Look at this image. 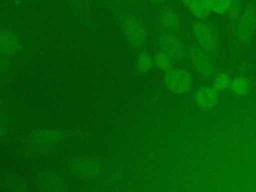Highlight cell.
<instances>
[{"label":"cell","instance_id":"cell-19","mask_svg":"<svg viewBox=\"0 0 256 192\" xmlns=\"http://www.w3.org/2000/svg\"><path fill=\"white\" fill-rule=\"evenodd\" d=\"M228 85H229V78L225 74H222V75L218 76L217 80L215 81V87L218 90H224V89L227 88Z\"/></svg>","mask_w":256,"mask_h":192},{"label":"cell","instance_id":"cell-12","mask_svg":"<svg viewBox=\"0 0 256 192\" xmlns=\"http://www.w3.org/2000/svg\"><path fill=\"white\" fill-rule=\"evenodd\" d=\"M195 99L200 107L211 108L217 104L218 96L214 89L203 87L196 92Z\"/></svg>","mask_w":256,"mask_h":192},{"label":"cell","instance_id":"cell-17","mask_svg":"<svg viewBox=\"0 0 256 192\" xmlns=\"http://www.w3.org/2000/svg\"><path fill=\"white\" fill-rule=\"evenodd\" d=\"M211 10L217 13L228 12L230 7V0H209Z\"/></svg>","mask_w":256,"mask_h":192},{"label":"cell","instance_id":"cell-11","mask_svg":"<svg viewBox=\"0 0 256 192\" xmlns=\"http://www.w3.org/2000/svg\"><path fill=\"white\" fill-rule=\"evenodd\" d=\"M63 137L60 131L52 129H41L32 135V140L40 145H53L59 142Z\"/></svg>","mask_w":256,"mask_h":192},{"label":"cell","instance_id":"cell-2","mask_svg":"<svg viewBox=\"0 0 256 192\" xmlns=\"http://www.w3.org/2000/svg\"><path fill=\"white\" fill-rule=\"evenodd\" d=\"M166 87L174 93H185L192 85L191 75L185 70H169L164 77Z\"/></svg>","mask_w":256,"mask_h":192},{"label":"cell","instance_id":"cell-14","mask_svg":"<svg viewBox=\"0 0 256 192\" xmlns=\"http://www.w3.org/2000/svg\"><path fill=\"white\" fill-rule=\"evenodd\" d=\"M160 21H161L162 25L169 30H174V29L178 28L180 25V19H179L178 15L174 11L169 10V9L164 10L161 13Z\"/></svg>","mask_w":256,"mask_h":192},{"label":"cell","instance_id":"cell-13","mask_svg":"<svg viewBox=\"0 0 256 192\" xmlns=\"http://www.w3.org/2000/svg\"><path fill=\"white\" fill-rule=\"evenodd\" d=\"M188 8L199 18H205L211 11L209 0H193Z\"/></svg>","mask_w":256,"mask_h":192},{"label":"cell","instance_id":"cell-23","mask_svg":"<svg viewBox=\"0 0 256 192\" xmlns=\"http://www.w3.org/2000/svg\"><path fill=\"white\" fill-rule=\"evenodd\" d=\"M151 1H153V2H161L163 0H151Z\"/></svg>","mask_w":256,"mask_h":192},{"label":"cell","instance_id":"cell-24","mask_svg":"<svg viewBox=\"0 0 256 192\" xmlns=\"http://www.w3.org/2000/svg\"><path fill=\"white\" fill-rule=\"evenodd\" d=\"M0 31H1V30H0Z\"/></svg>","mask_w":256,"mask_h":192},{"label":"cell","instance_id":"cell-22","mask_svg":"<svg viewBox=\"0 0 256 192\" xmlns=\"http://www.w3.org/2000/svg\"><path fill=\"white\" fill-rule=\"evenodd\" d=\"M181 1H182V3H183L185 6L189 7V6H190V4L192 3V1H193V0H181Z\"/></svg>","mask_w":256,"mask_h":192},{"label":"cell","instance_id":"cell-4","mask_svg":"<svg viewBox=\"0 0 256 192\" xmlns=\"http://www.w3.org/2000/svg\"><path fill=\"white\" fill-rule=\"evenodd\" d=\"M123 29L128 41L133 46L139 47L145 42V29L137 18L126 16L123 19Z\"/></svg>","mask_w":256,"mask_h":192},{"label":"cell","instance_id":"cell-9","mask_svg":"<svg viewBox=\"0 0 256 192\" xmlns=\"http://www.w3.org/2000/svg\"><path fill=\"white\" fill-rule=\"evenodd\" d=\"M20 49L18 37L10 31H0V52L5 55H12Z\"/></svg>","mask_w":256,"mask_h":192},{"label":"cell","instance_id":"cell-1","mask_svg":"<svg viewBox=\"0 0 256 192\" xmlns=\"http://www.w3.org/2000/svg\"><path fill=\"white\" fill-rule=\"evenodd\" d=\"M256 28V8L253 5L247 6L239 18L237 25V36L242 43H248Z\"/></svg>","mask_w":256,"mask_h":192},{"label":"cell","instance_id":"cell-16","mask_svg":"<svg viewBox=\"0 0 256 192\" xmlns=\"http://www.w3.org/2000/svg\"><path fill=\"white\" fill-rule=\"evenodd\" d=\"M137 69L140 72H147L153 66V59L148 53H141L137 59Z\"/></svg>","mask_w":256,"mask_h":192},{"label":"cell","instance_id":"cell-7","mask_svg":"<svg viewBox=\"0 0 256 192\" xmlns=\"http://www.w3.org/2000/svg\"><path fill=\"white\" fill-rule=\"evenodd\" d=\"M36 186L45 192H61L64 190V182L53 173H42L36 178Z\"/></svg>","mask_w":256,"mask_h":192},{"label":"cell","instance_id":"cell-3","mask_svg":"<svg viewBox=\"0 0 256 192\" xmlns=\"http://www.w3.org/2000/svg\"><path fill=\"white\" fill-rule=\"evenodd\" d=\"M73 173L81 179H94L102 170L101 163L91 157H82L76 159L71 166Z\"/></svg>","mask_w":256,"mask_h":192},{"label":"cell","instance_id":"cell-5","mask_svg":"<svg viewBox=\"0 0 256 192\" xmlns=\"http://www.w3.org/2000/svg\"><path fill=\"white\" fill-rule=\"evenodd\" d=\"M189 57L196 70L204 77H211L214 74V65L207 54L198 47H192Z\"/></svg>","mask_w":256,"mask_h":192},{"label":"cell","instance_id":"cell-18","mask_svg":"<svg viewBox=\"0 0 256 192\" xmlns=\"http://www.w3.org/2000/svg\"><path fill=\"white\" fill-rule=\"evenodd\" d=\"M240 5H241L240 0H230V7L227 13L231 20H235L238 17L240 12Z\"/></svg>","mask_w":256,"mask_h":192},{"label":"cell","instance_id":"cell-6","mask_svg":"<svg viewBox=\"0 0 256 192\" xmlns=\"http://www.w3.org/2000/svg\"><path fill=\"white\" fill-rule=\"evenodd\" d=\"M159 44L162 51L167 54L171 59L178 60L182 58L183 46L177 37L171 34H165L160 37Z\"/></svg>","mask_w":256,"mask_h":192},{"label":"cell","instance_id":"cell-8","mask_svg":"<svg viewBox=\"0 0 256 192\" xmlns=\"http://www.w3.org/2000/svg\"><path fill=\"white\" fill-rule=\"evenodd\" d=\"M193 32L198 42L208 51H213L216 47V40L212 30L202 22H196L193 26Z\"/></svg>","mask_w":256,"mask_h":192},{"label":"cell","instance_id":"cell-21","mask_svg":"<svg viewBox=\"0 0 256 192\" xmlns=\"http://www.w3.org/2000/svg\"><path fill=\"white\" fill-rule=\"evenodd\" d=\"M7 66H8V61L5 58L0 57V72L5 70Z\"/></svg>","mask_w":256,"mask_h":192},{"label":"cell","instance_id":"cell-20","mask_svg":"<svg viewBox=\"0 0 256 192\" xmlns=\"http://www.w3.org/2000/svg\"><path fill=\"white\" fill-rule=\"evenodd\" d=\"M234 89H235V91H237V92H239V93L243 92V91L246 89V84H245V82H244L242 79H237V80L235 81V83H234Z\"/></svg>","mask_w":256,"mask_h":192},{"label":"cell","instance_id":"cell-10","mask_svg":"<svg viewBox=\"0 0 256 192\" xmlns=\"http://www.w3.org/2000/svg\"><path fill=\"white\" fill-rule=\"evenodd\" d=\"M1 186L8 191L24 192L29 189L27 183L18 175L12 173H5L0 178Z\"/></svg>","mask_w":256,"mask_h":192},{"label":"cell","instance_id":"cell-15","mask_svg":"<svg viewBox=\"0 0 256 192\" xmlns=\"http://www.w3.org/2000/svg\"><path fill=\"white\" fill-rule=\"evenodd\" d=\"M154 60L159 69H161L165 72H167L171 69V58L167 54H165L163 51L157 52L155 54Z\"/></svg>","mask_w":256,"mask_h":192}]
</instances>
